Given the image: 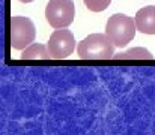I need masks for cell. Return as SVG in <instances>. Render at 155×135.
<instances>
[{
    "label": "cell",
    "mask_w": 155,
    "mask_h": 135,
    "mask_svg": "<svg viewBox=\"0 0 155 135\" xmlns=\"http://www.w3.org/2000/svg\"><path fill=\"white\" fill-rule=\"evenodd\" d=\"M77 51L83 60H108L114 56V44L107 33H92L78 44Z\"/></svg>",
    "instance_id": "cell-1"
},
{
    "label": "cell",
    "mask_w": 155,
    "mask_h": 135,
    "mask_svg": "<svg viewBox=\"0 0 155 135\" xmlns=\"http://www.w3.org/2000/svg\"><path fill=\"white\" fill-rule=\"evenodd\" d=\"M136 20H133L128 15L124 14H114L108 18L107 26H105V33L107 36L113 41L114 47H125L134 39L136 35Z\"/></svg>",
    "instance_id": "cell-2"
},
{
    "label": "cell",
    "mask_w": 155,
    "mask_h": 135,
    "mask_svg": "<svg viewBox=\"0 0 155 135\" xmlns=\"http://www.w3.org/2000/svg\"><path fill=\"white\" fill-rule=\"evenodd\" d=\"M45 18L54 29H63L72 24L75 18V5L72 0H50L45 9Z\"/></svg>",
    "instance_id": "cell-3"
},
{
    "label": "cell",
    "mask_w": 155,
    "mask_h": 135,
    "mask_svg": "<svg viewBox=\"0 0 155 135\" xmlns=\"http://www.w3.org/2000/svg\"><path fill=\"white\" fill-rule=\"evenodd\" d=\"M35 24L30 18L14 17L11 20V45L15 50H24L35 41Z\"/></svg>",
    "instance_id": "cell-4"
},
{
    "label": "cell",
    "mask_w": 155,
    "mask_h": 135,
    "mask_svg": "<svg viewBox=\"0 0 155 135\" xmlns=\"http://www.w3.org/2000/svg\"><path fill=\"white\" fill-rule=\"evenodd\" d=\"M48 47V51L51 54V59L56 60H62V59H66L69 57V54L74 53V48H75V38L74 35L66 30V27L63 29H57L47 42Z\"/></svg>",
    "instance_id": "cell-5"
},
{
    "label": "cell",
    "mask_w": 155,
    "mask_h": 135,
    "mask_svg": "<svg viewBox=\"0 0 155 135\" xmlns=\"http://www.w3.org/2000/svg\"><path fill=\"white\" fill-rule=\"evenodd\" d=\"M136 27L145 35H155V6H146L136 14Z\"/></svg>",
    "instance_id": "cell-6"
},
{
    "label": "cell",
    "mask_w": 155,
    "mask_h": 135,
    "mask_svg": "<svg viewBox=\"0 0 155 135\" xmlns=\"http://www.w3.org/2000/svg\"><path fill=\"white\" fill-rule=\"evenodd\" d=\"M21 59L23 60H48V59H51V54L48 51V47H45V45L30 44L23 51Z\"/></svg>",
    "instance_id": "cell-7"
},
{
    "label": "cell",
    "mask_w": 155,
    "mask_h": 135,
    "mask_svg": "<svg viewBox=\"0 0 155 135\" xmlns=\"http://www.w3.org/2000/svg\"><path fill=\"white\" fill-rule=\"evenodd\" d=\"M113 59H114V60H152L154 56H152L146 48L136 47V48L127 50V51H124V53L114 54Z\"/></svg>",
    "instance_id": "cell-8"
},
{
    "label": "cell",
    "mask_w": 155,
    "mask_h": 135,
    "mask_svg": "<svg viewBox=\"0 0 155 135\" xmlns=\"http://www.w3.org/2000/svg\"><path fill=\"white\" fill-rule=\"evenodd\" d=\"M83 2H84L86 8L92 12H103L111 3V0H83Z\"/></svg>",
    "instance_id": "cell-9"
},
{
    "label": "cell",
    "mask_w": 155,
    "mask_h": 135,
    "mask_svg": "<svg viewBox=\"0 0 155 135\" xmlns=\"http://www.w3.org/2000/svg\"><path fill=\"white\" fill-rule=\"evenodd\" d=\"M20 2H23V3H30V2H33V0H20Z\"/></svg>",
    "instance_id": "cell-10"
}]
</instances>
